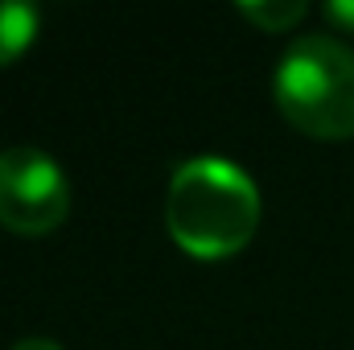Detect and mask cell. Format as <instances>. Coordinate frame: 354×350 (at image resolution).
Listing matches in <instances>:
<instances>
[{
  "mask_svg": "<svg viewBox=\"0 0 354 350\" xmlns=\"http://www.w3.org/2000/svg\"><path fill=\"white\" fill-rule=\"evenodd\" d=\"M239 17H248L264 33H284L305 17V4L301 0H248V4L239 0Z\"/></svg>",
  "mask_w": 354,
  "mask_h": 350,
  "instance_id": "cell-5",
  "label": "cell"
},
{
  "mask_svg": "<svg viewBox=\"0 0 354 350\" xmlns=\"http://www.w3.org/2000/svg\"><path fill=\"white\" fill-rule=\"evenodd\" d=\"M326 21L342 33H354V0H330L326 4Z\"/></svg>",
  "mask_w": 354,
  "mask_h": 350,
  "instance_id": "cell-6",
  "label": "cell"
},
{
  "mask_svg": "<svg viewBox=\"0 0 354 350\" xmlns=\"http://www.w3.org/2000/svg\"><path fill=\"white\" fill-rule=\"evenodd\" d=\"M71 214V181L41 149L0 153V227L12 235H50Z\"/></svg>",
  "mask_w": 354,
  "mask_h": 350,
  "instance_id": "cell-3",
  "label": "cell"
},
{
  "mask_svg": "<svg viewBox=\"0 0 354 350\" xmlns=\"http://www.w3.org/2000/svg\"><path fill=\"white\" fill-rule=\"evenodd\" d=\"M12 350H62V347L50 342V338H25V342H17Z\"/></svg>",
  "mask_w": 354,
  "mask_h": 350,
  "instance_id": "cell-7",
  "label": "cell"
},
{
  "mask_svg": "<svg viewBox=\"0 0 354 350\" xmlns=\"http://www.w3.org/2000/svg\"><path fill=\"white\" fill-rule=\"evenodd\" d=\"M37 37V8L0 0V66H12Z\"/></svg>",
  "mask_w": 354,
  "mask_h": 350,
  "instance_id": "cell-4",
  "label": "cell"
},
{
  "mask_svg": "<svg viewBox=\"0 0 354 350\" xmlns=\"http://www.w3.org/2000/svg\"><path fill=\"white\" fill-rule=\"evenodd\" d=\"M165 227L181 252L227 260L243 252L260 227L256 181L223 157H194L169 177Z\"/></svg>",
  "mask_w": 354,
  "mask_h": 350,
  "instance_id": "cell-1",
  "label": "cell"
},
{
  "mask_svg": "<svg viewBox=\"0 0 354 350\" xmlns=\"http://www.w3.org/2000/svg\"><path fill=\"white\" fill-rule=\"evenodd\" d=\"M272 99L297 132L313 140H351L354 50L330 33L297 37L272 75Z\"/></svg>",
  "mask_w": 354,
  "mask_h": 350,
  "instance_id": "cell-2",
  "label": "cell"
}]
</instances>
